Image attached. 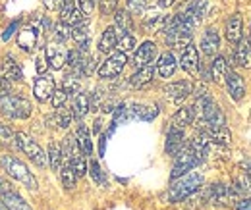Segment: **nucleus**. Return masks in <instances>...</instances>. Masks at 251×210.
I'll use <instances>...</instances> for the list:
<instances>
[{
  "label": "nucleus",
  "instance_id": "f257e3e1",
  "mask_svg": "<svg viewBox=\"0 0 251 210\" xmlns=\"http://www.w3.org/2000/svg\"><path fill=\"white\" fill-rule=\"evenodd\" d=\"M0 168H2V172L8 178H12V180L18 181V183H22L29 191H37L39 189V181L35 178V174L29 170V166L22 158H18L16 154H8V152L2 154L0 156Z\"/></svg>",
  "mask_w": 251,
  "mask_h": 210
},
{
  "label": "nucleus",
  "instance_id": "f03ea898",
  "mask_svg": "<svg viewBox=\"0 0 251 210\" xmlns=\"http://www.w3.org/2000/svg\"><path fill=\"white\" fill-rule=\"evenodd\" d=\"M203 174L199 172H188L176 180H172L170 187H168V193H166V199L168 203H182V201H188L191 195H195L201 187H203Z\"/></svg>",
  "mask_w": 251,
  "mask_h": 210
},
{
  "label": "nucleus",
  "instance_id": "7ed1b4c3",
  "mask_svg": "<svg viewBox=\"0 0 251 210\" xmlns=\"http://www.w3.org/2000/svg\"><path fill=\"white\" fill-rule=\"evenodd\" d=\"M0 114L10 118V120H29L33 114V104L25 98V96H20V94H6L0 98Z\"/></svg>",
  "mask_w": 251,
  "mask_h": 210
},
{
  "label": "nucleus",
  "instance_id": "20e7f679",
  "mask_svg": "<svg viewBox=\"0 0 251 210\" xmlns=\"http://www.w3.org/2000/svg\"><path fill=\"white\" fill-rule=\"evenodd\" d=\"M14 143H16V147L20 149V152L31 162L33 166H37V168H41V170L49 168L47 152H45V149L33 139L31 135H27V133H16V135H14Z\"/></svg>",
  "mask_w": 251,
  "mask_h": 210
},
{
  "label": "nucleus",
  "instance_id": "39448f33",
  "mask_svg": "<svg viewBox=\"0 0 251 210\" xmlns=\"http://www.w3.org/2000/svg\"><path fill=\"white\" fill-rule=\"evenodd\" d=\"M201 162H203V158L191 149L189 143H186L182 147V150L174 156V164H172V172H170V181L180 178V176H184V174H188L191 170H195Z\"/></svg>",
  "mask_w": 251,
  "mask_h": 210
},
{
  "label": "nucleus",
  "instance_id": "423d86ee",
  "mask_svg": "<svg viewBox=\"0 0 251 210\" xmlns=\"http://www.w3.org/2000/svg\"><path fill=\"white\" fill-rule=\"evenodd\" d=\"M127 66V56L124 52H112L106 56V60L97 68V75L100 79H116L118 75H122L124 68Z\"/></svg>",
  "mask_w": 251,
  "mask_h": 210
},
{
  "label": "nucleus",
  "instance_id": "0eeeda50",
  "mask_svg": "<svg viewBox=\"0 0 251 210\" xmlns=\"http://www.w3.org/2000/svg\"><path fill=\"white\" fill-rule=\"evenodd\" d=\"M45 27H49V22L47 20H43V23L33 22L29 25H25L24 29L18 33V45H20V48L25 50V52H31L33 48H37V45L43 39L41 33H43Z\"/></svg>",
  "mask_w": 251,
  "mask_h": 210
},
{
  "label": "nucleus",
  "instance_id": "6e6552de",
  "mask_svg": "<svg viewBox=\"0 0 251 210\" xmlns=\"http://www.w3.org/2000/svg\"><path fill=\"white\" fill-rule=\"evenodd\" d=\"M162 93L168 100H172L174 104H180L188 98L189 94L193 93V83L189 79H178V81H172V83H166L162 87Z\"/></svg>",
  "mask_w": 251,
  "mask_h": 210
},
{
  "label": "nucleus",
  "instance_id": "1a4fd4ad",
  "mask_svg": "<svg viewBox=\"0 0 251 210\" xmlns=\"http://www.w3.org/2000/svg\"><path fill=\"white\" fill-rule=\"evenodd\" d=\"M238 197L234 195L232 187L230 185H224V183H213L205 189V201L211 203V205H228V201H236Z\"/></svg>",
  "mask_w": 251,
  "mask_h": 210
},
{
  "label": "nucleus",
  "instance_id": "9d476101",
  "mask_svg": "<svg viewBox=\"0 0 251 210\" xmlns=\"http://www.w3.org/2000/svg\"><path fill=\"white\" fill-rule=\"evenodd\" d=\"M224 85H226V91H228V94H230V98H232L234 102H242V100H244L248 87H246L244 77H242L238 71L228 70L226 75H224Z\"/></svg>",
  "mask_w": 251,
  "mask_h": 210
},
{
  "label": "nucleus",
  "instance_id": "9b49d317",
  "mask_svg": "<svg viewBox=\"0 0 251 210\" xmlns=\"http://www.w3.org/2000/svg\"><path fill=\"white\" fill-rule=\"evenodd\" d=\"M180 68H182L186 73L193 75V77L199 75V68H201L199 48H197L193 43H189L186 48H182V54H180Z\"/></svg>",
  "mask_w": 251,
  "mask_h": 210
},
{
  "label": "nucleus",
  "instance_id": "f8f14e48",
  "mask_svg": "<svg viewBox=\"0 0 251 210\" xmlns=\"http://www.w3.org/2000/svg\"><path fill=\"white\" fill-rule=\"evenodd\" d=\"M158 54L157 45L153 41H143L135 50H133V68H145L151 66Z\"/></svg>",
  "mask_w": 251,
  "mask_h": 210
},
{
  "label": "nucleus",
  "instance_id": "ddd939ff",
  "mask_svg": "<svg viewBox=\"0 0 251 210\" xmlns=\"http://www.w3.org/2000/svg\"><path fill=\"white\" fill-rule=\"evenodd\" d=\"M186 145V131L182 127H176V125H168V131H166V141H164V152L168 156H176L182 147Z\"/></svg>",
  "mask_w": 251,
  "mask_h": 210
},
{
  "label": "nucleus",
  "instance_id": "4468645a",
  "mask_svg": "<svg viewBox=\"0 0 251 210\" xmlns=\"http://www.w3.org/2000/svg\"><path fill=\"white\" fill-rule=\"evenodd\" d=\"M43 52H45V58H47V64H49L50 70L60 71L64 66H66L68 50L64 48L62 43H50V45H47V48Z\"/></svg>",
  "mask_w": 251,
  "mask_h": 210
},
{
  "label": "nucleus",
  "instance_id": "2eb2a0df",
  "mask_svg": "<svg viewBox=\"0 0 251 210\" xmlns=\"http://www.w3.org/2000/svg\"><path fill=\"white\" fill-rule=\"evenodd\" d=\"M0 75L10 83H20L24 79V68L12 54H8L0 60Z\"/></svg>",
  "mask_w": 251,
  "mask_h": 210
},
{
  "label": "nucleus",
  "instance_id": "dca6fc26",
  "mask_svg": "<svg viewBox=\"0 0 251 210\" xmlns=\"http://www.w3.org/2000/svg\"><path fill=\"white\" fill-rule=\"evenodd\" d=\"M54 89H56V83H54V79L50 75H47V73L37 75V79L33 83V96L39 102H49Z\"/></svg>",
  "mask_w": 251,
  "mask_h": 210
},
{
  "label": "nucleus",
  "instance_id": "f3484780",
  "mask_svg": "<svg viewBox=\"0 0 251 210\" xmlns=\"http://www.w3.org/2000/svg\"><path fill=\"white\" fill-rule=\"evenodd\" d=\"M199 48H201V54L207 56V58H213V56L219 54L220 35H219V31H217V27H207V29H205L203 37H201Z\"/></svg>",
  "mask_w": 251,
  "mask_h": 210
},
{
  "label": "nucleus",
  "instance_id": "a211bd4d",
  "mask_svg": "<svg viewBox=\"0 0 251 210\" xmlns=\"http://www.w3.org/2000/svg\"><path fill=\"white\" fill-rule=\"evenodd\" d=\"M158 116L157 104H143V102H131L127 106V118L143 121H153Z\"/></svg>",
  "mask_w": 251,
  "mask_h": 210
},
{
  "label": "nucleus",
  "instance_id": "6ab92c4d",
  "mask_svg": "<svg viewBox=\"0 0 251 210\" xmlns=\"http://www.w3.org/2000/svg\"><path fill=\"white\" fill-rule=\"evenodd\" d=\"M176 68H178V62H176V56L166 50L162 52L157 58V64H155V73H157L160 79H170L174 73H176Z\"/></svg>",
  "mask_w": 251,
  "mask_h": 210
},
{
  "label": "nucleus",
  "instance_id": "aec40b11",
  "mask_svg": "<svg viewBox=\"0 0 251 210\" xmlns=\"http://www.w3.org/2000/svg\"><path fill=\"white\" fill-rule=\"evenodd\" d=\"M72 114H74V120L83 121V118L91 112V94L85 93V91H79L74 94V102H72Z\"/></svg>",
  "mask_w": 251,
  "mask_h": 210
},
{
  "label": "nucleus",
  "instance_id": "412c9836",
  "mask_svg": "<svg viewBox=\"0 0 251 210\" xmlns=\"http://www.w3.org/2000/svg\"><path fill=\"white\" fill-rule=\"evenodd\" d=\"M224 33H226V39H228L230 45L240 43V39L244 37V20H242V14H232V16H228Z\"/></svg>",
  "mask_w": 251,
  "mask_h": 210
},
{
  "label": "nucleus",
  "instance_id": "4be33fe9",
  "mask_svg": "<svg viewBox=\"0 0 251 210\" xmlns=\"http://www.w3.org/2000/svg\"><path fill=\"white\" fill-rule=\"evenodd\" d=\"M118 35H120V31L116 29L114 25H108L106 29L100 33V37H99L97 50L100 54H110L116 48V45H118Z\"/></svg>",
  "mask_w": 251,
  "mask_h": 210
},
{
  "label": "nucleus",
  "instance_id": "5701e85b",
  "mask_svg": "<svg viewBox=\"0 0 251 210\" xmlns=\"http://www.w3.org/2000/svg\"><path fill=\"white\" fill-rule=\"evenodd\" d=\"M0 201L4 203V207L8 210H33L31 207H29V203H27L18 191H14L12 187L6 189L4 193H0Z\"/></svg>",
  "mask_w": 251,
  "mask_h": 210
},
{
  "label": "nucleus",
  "instance_id": "b1692460",
  "mask_svg": "<svg viewBox=\"0 0 251 210\" xmlns=\"http://www.w3.org/2000/svg\"><path fill=\"white\" fill-rule=\"evenodd\" d=\"M234 47H236V48H234L232 58L236 62V66H240V68H251V41L250 39L242 37L240 43H236Z\"/></svg>",
  "mask_w": 251,
  "mask_h": 210
},
{
  "label": "nucleus",
  "instance_id": "393cba45",
  "mask_svg": "<svg viewBox=\"0 0 251 210\" xmlns=\"http://www.w3.org/2000/svg\"><path fill=\"white\" fill-rule=\"evenodd\" d=\"M197 118V108H195V104H188V106H180L176 112H174V116H172V125H176V127H182V129H186L188 125H191L193 121Z\"/></svg>",
  "mask_w": 251,
  "mask_h": 210
},
{
  "label": "nucleus",
  "instance_id": "a878e982",
  "mask_svg": "<svg viewBox=\"0 0 251 210\" xmlns=\"http://www.w3.org/2000/svg\"><path fill=\"white\" fill-rule=\"evenodd\" d=\"M153 77H155V66L151 64V66H145V68H137L127 83L133 89H141V87H147L153 81Z\"/></svg>",
  "mask_w": 251,
  "mask_h": 210
},
{
  "label": "nucleus",
  "instance_id": "bb28decb",
  "mask_svg": "<svg viewBox=\"0 0 251 210\" xmlns=\"http://www.w3.org/2000/svg\"><path fill=\"white\" fill-rule=\"evenodd\" d=\"M75 139H77V145L81 152L89 158L93 156V141H91V129L83 123V121H77V127H75Z\"/></svg>",
  "mask_w": 251,
  "mask_h": 210
},
{
  "label": "nucleus",
  "instance_id": "cd10ccee",
  "mask_svg": "<svg viewBox=\"0 0 251 210\" xmlns=\"http://www.w3.org/2000/svg\"><path fill=\"white\" fill-rule=\"evenodd\" d=\"M112 16H114V27L120 31V33H133L135 23H133L131 14L126 8H118Z\"/></svg>",
  "mask_w": 251,
  "mask_h": 210
},
{
  "label": "nucleus",
  "instance_id": "c85d7f7f",
  "mask_svg": "<svg viewBox=\"0 0 251 210\" xmlns=\"http://www.w3.org/2000/svg\"><path fill=\"white\" fill-rule=\"evenodd\" d=\"M228 70H230V68H228L226 58H224L222 54L213 56V62H211V66H209L211 81H215V83H224V75H226V71H228Z\"/></svg>",
  "mask_w": 251,
  "mask_h": 210
},
{
  "label": "nucleus",
  "instance_id": "c756f323",
  "mask_svg": "<svg viewBox=\"0 0 251 210\" xmlns=\"http://www.w3.org/2000/svg\"><path fill=\"white\" fill-rule=\"evenodd\" d=\"M58 176H60V181H62V187L66 191H74L75 189V183H77V176H75V172H74V168H72V164L68 162V160H62V166H60V170H58Z\"/></svg>",
  "mask_w": 251,
  "mask_h": 210
},
{
  "label": "nucleus",
  "instance_id": "7c9ffc66",
  "mask_svg": "<svg viewBox=\"0 0 251 210\" xmlns=\"http://www.w3.org/2000/svg\"><path fill=\"white\" fill-rule=\"evenodd\" d=\"M232 191H234V195L236 197H251V176L250 174H240V176H236L234 181H232Z\"/></svg>",
  "mask_w": 251,
  "mask_h": 210
},
{
  "label": "nucleus",
  "instance_id": "2f4dec72",
  "mask_svg": "<svg viewBox=\"0 0 251 210\" xmlns=\"http://www.w3.org/2000/svg\"><path fill=\"white\" fill-rule=\"evenodd\" d=\"M52 121L54 125L52 127H60V129H68L74 121V114L70 108L66 106H60V108H54V114H52Z\"/></svg>",
  "mask_w": 251,
  "mask_h": 210
},
{
  "label": "nucleus",
  "instance_id": "473e14b6",
  "mask_svg": "<svg viewBox=\"0 0 251 210\" xmlns=\"http://www.w3.org/2000/svg\"><path fill=\"white\" fill-rule=\"evenodd\" d=\"M47 158H49V166H50L54 172H58L60 166H62V149H60V143H56V141H50V143H49Z\"/></svg>",
  "mask_w": 251,
  "mask_h": 210
},
{
  "label": "nucleus",
  "instance_id": "72a5a7b5",
  "mask_svg": "<svg viewBox=\"0 0 251 210\" xmlns=\"http://www.w3.org/2000/svg\"><path fill=\"white\" fill-rule=\"evenodd\" d=\"M87 174H91V180L99 185V187H108V180H106V174L102 172L100 164L97 160H89L87 162Z\"/></svg>",
  "mask_w": 251,
  "mask_h": 210
},
{
  "label": "nucleus",
  "instance_id": "f704fd0d",
  "mask_svg": "<svg viewBox=\"0 0 251 210\" xmlns=\"http://www.w3.org/2000/svg\"><path fill=\"white\" fill-rule=\"evenodd\" d=\"M137 47V41H135V35L133 33H120L118 35V45H116V50L118 52H124L126 56L129 52H133Z\"/></svg>",
  "mask_w": 251,
  "mask_h": 210
},
{
  "label": "nucleus",
  "instance_id": "c9c22d12",
  "mask_svg": "<svg viewBox=\"0 0 251 210\" xmlns=\"http://www.w3.org/2000/svg\"><path fill=\"white\" fill-rule=\"evenodd\" d=\"M72 39L75 41V47H81V45H89L91 43V33H89L87 22L81 23V25L72 27Z\"/></svg>",
  "mask_w": 251,
  "mask_h": 210
},
{
  "label": "nucleus",
  "instance_id": "e433bc0d",
  "mask_svg": "<svg viewBox=\"0 0 251 210\" xmlns=\"http://www.w3.org/2000/svg\"><path fill=\"white\" fill-rule=\"evenodd\" d=\"M52 37H54V43H66V41H70L72 39V27L62 22V20H58L54 25H52Z\"/></svg>",
  "mask_w": 251,
  "mask_h": 210
},
{
  "label": "nucleus",
  "instance_id": "4c0bfd02",
  "mask_svg": "<svg viewBox=\"0 0 251 210\" xmlns=\"http://www.w3.org/2000/svg\"><path fill=\"white\" fill-rule=\"evenodd\" d=\"M62 89L66 91V94H68V96H74L75 93H79V91H81V83H79V77H77V75H74L72 71H68V73L64 75Z\"/></svg>",
  "mask_w": 251,
  "mask_h": 210
},
{
  "label": "nucleus",
  "instance_id": "58836bf2",
  "mask_svg": "<svg viewBox=\"0 0 251 210\" xmlns=\"http://www.w3.org/2000/svg\"><path fill=\"white\" fill-rule=\"evenodd\" d=\"M151 6V0H127V12L131 16H141L147 8Z\"/></svg>",
  "mask_w": 251,
  "mask_h": 210
},
{
  "label": "nucleus",
  "instance_id": "ea45409f",
  "mask_svg": "<svg viewBox=\"0 0 251 210\" xmlns=\"http://www.w3.org/2000/svg\"><path fill=\"white\" fill-rule=\"evenodd\" d=\"M68 98H70V96L66 94V91H64L62 87H56L49 102L52 104V108H60V106H66V100H68Z\"/></svg>",
  "mask_w": 251,
  "mask_h": 210
},
{
  "label": "nucleus",
  "instance_id": "a19ab883",
  "mask_svg": "<svg viewBox=\"0 0 251 210\" xmlns=\"http://www.w3.org/2000/svg\"><path fill=\"white\" fill-rule=\"evenodd\" d=\"M97 6L100 8L102 16H112L118 10V0H97Z\"/></svg>",
  "mask_w": 251,
  "mask_h": 210
},
{
  "label": "nucleus",
  "instance_id": "79ce46f5",
  "mask_svg": "<svg viewBox=\"0 0 251 210\" xmlns=\"http://www.w3.org/2000/svg\"><path fill=\"white\" fill-rule=\"evenodd\" d=\"M77 8L85 18H89L97 10V0H77Z\"/></svg>",
  "mask_w": 251,
  "mask_h": 210
},
{
  "label": "nucleus",
  "instance_id": "37998d69",
  "mask_svg": "<svg viewBox=\"0 0 251 210\" xmlns=\"http://www.w3.org/2000/svg\"><path fill=\"white\" fill-rule=\"evenodd\" d=\"M35 70H37V73H39V75L47 73V70H49V64H47V58H45V52H41V54L35 58Z\"/></svg>",
  "mask_w": 251,
  "mask_h": 210
},
{
  "label": "nucleus",
  "instance_id": "c03bdc74",
  "mask_svg": "<svg viewBox=\"0 0 251 210\" xmlns=\"http://www.w3.org/2000/svg\"><path fill=\"white\" fill-rule=\"evenodd\" d=\"M14 135H16V133L12 131V127H10L6 121L0 120V137H2V139H8V141H12V139H14Z\"/></svg>",
  "mask_w": 251,
  "mask_h": 210
},
{
  "label": "nucleus",
  "instance_id": "a18cd8bd",
  "mask_svg": "<svg viewBox=\"0 0 251 210\" xmlns=\"http://www.w3.org/2000/svg\"><path fill=\"white\" fill-rule=\"evenodd\" d=\"M10 89H12V83L0 75V98L6 96V94H10Z\"/></svg>",
  "mask_w": 251,
  "mask_h": 210
},
{
  "label": "nucleus",
  "instance_id": "49530a36",
  "mask_svg": "<svg viewBox=\"0 0 251 210\" xmlns=\"http://www.w3.org/2000/svg\"><path fill=\"white\" fill-rule=\"evenodd\" d=\"M236 210H251V197H244L236 201Z\"/></svg>",
  "mask_w": 251,
  "mask_h": 210
},
{
  "label": "nucleus",
  "instance_id": "de8ad7c7",
  "mask_svg": "<svg viewBox=\"0 0 251 210\" xmlns=\"http://www.w3.org/2000/svg\"><path fill=\"white\" fill-rule=\"evenodd\" d=\"M18 29V22H14V23H10V27L4 31V35H2V39L4 41H10L12 39V35H14V31Z\"/></svg>",
  "mask_w": 251,
  "mask_h": 210
},
{
  "label": "nucleus",
  "instance_id": "09e8293b",
  "mask_svg": "<svg viewBox=\"0 0 251 210\" xmlns=\"http://www.w3.org/2000/svg\"><path fill=\"white\" fill-rule=\"evenodd\" d=\"M104 147H106V135H100V141H99V156L104 154Z\"/></svg>",
  "mask_w": 251,
  "mask_h": 210
},
{
  "label": "nucleus",
  "instance_id": "8fccbe9b",
  "mask_svg": "<svg viewBox=\"0 0 251 210\" xmlns=\"http://www.w3.org/2000/svg\"><path fill=\"white\" fill-rule=\"evenodd\" d=\"M178 0H158V6L160 8H170V6H174Z\"/></svg>",
  "mask_w": 251,
  "mask_h": 210
},
{
  "label": "nucleus",
  "instance_id": "3c124183",
  "mask_svg": "<svg viewBox=\"0 0 251 210\" xmlns=\"http://www.w3.org/2000/svg\"><path fill=\"white\" fill-rule=\"evenodd\" d=\"M242 168L246 170V174H250L251 176V158H248V160H244V162H242Z\"/></svg>",
  "mask_w": 251,
  "mask_h": 210
},
{
  "label": "nucleus",
  "instance_id": "603ef678",
  "mask_svg": "<svg viewBox=\"0 0 251 210\" xmlns=\"http://www.w3.org/2000/svg\"><path fill=\"white\" fill-rule=\"evenodd\" d=\"M100 125H102V121H100V120H97V121H95V127H93V131H95V133H100Z\"/></svg>",
  "mask_w": 251,
  "mask_h": 210
},
{
  "label": "nucleus",
  "instance_id": "864d4df0",
  "mask_svg": "<svg viewBox=\"0 0 251 210\" xmlns=\"http://www.w3.org/2000/svg\"><path fill=\"white\" fill-rule=\"evenodd\" d=\"M0 210H8L6 207H4V203H2V201H0Z\"/></svg>",
  "mask_w": 251,
  "mask_h": 210
}]
</instances>
